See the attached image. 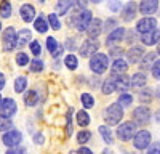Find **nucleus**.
<instances>
[{
  "instance_id": "1",
  "label": "nucleus",
  "mask_w": 160,
  "mask_h": 154,
  "mask_svg": "<svg viewBox=\"0 0 160 154\" xmlns=\"http://www.w3.org/2000/svg\"><path fill=\"white\" fill-rule=\"evenodd\" d=\"M91 19H93L91 13L88 10H80V11H75L69 16V24L72 28H75L78 32H83V31H87Z\"/></svg>"
},
{
  "instance_id": "2",
  "label": "nucleus",
  "mask_w": 160,
  "mask_h": 154,
  "mask_svg": "<svg viewBox=\"0 0 160 154\" xmlns=\"http://www.w3.org/2000/svg\"><path fill=\"white\" fill-rule=\"evenodd\" d=\"M109 68V56L106 53H96L90 58V69L95 74H102Z\"/></svg>"
},
{
  "instance_id": "3",
  "label": "nucleus",
  "mask_w": 160,
  "mask_h": 154,
  "mask_svg": "<svg viewBox=\"0 0 160 154\" xmlns=\"http://www.w3.org/2000/svg\"><path fill=\"white\" fill-rule=\"evenodd\" d=\"M123 117V108L118 106L117 103L111 105L108 109L104 111V121L108 125H118V122Z\"/></svg>"
},
{
  "instance_id": "4",
  "label": "nucleus",
  "mask_w": 160,
  "mask_h": 154,
  "mask_svg": "<svg viewBox=\"0 0 160 154\" xmlns=\"http://www.w3.org/2000/svg\"><path fill=\"white\" fill-rule=\"evenodd\" d=\"M136 124L135 122H123L122 125H118V128H117V136H118V140H122V141H128V140H131L133 136L136 135Z\"/></svg>"
},
{
  "instance_id": "5",
  "label": "nucleus",
  "mask_w": 160,
  "mask_h": 154,
  "mask_svg": "<svg viewBox=\"0 0 160 154\" xmlns=\"http://www.w3.org/2000/svg\"><path fill=\"white\" fill-rule=\"evenodd\" d=\"M133 145H135L136 149H146L151 145V132L148 130H138L136 135L133 136Z\"/></svg>"
},
{
  "instance_id": "6",
  "label": "nucleus",
  "mask_w": 160,
  "mask_h": 154,
  "mask_svg": "<svg viewBox=\"0 0 160 154\" xmlns=\"http://www.w3.org/2000/svg\"><path fill=\"white\" fill-rule=\"evenodd\" d=\"M16 112V101L11 98H5L0 101V117L2 119H8L13 114Z\"/></svg>"
},
{
  "instance_id": "7",
  "label": "nucleus",
  "mask_w": 160,
  "mask_h": 154,
  "mask_svg": "<svg viewBox=\"0 0 160 154\" xmlns=\"http://www.w3.org/2000/svg\"><path fill=\"white\" fill-rule=\"evenodd\" d=\"M5 51H13L16 48V31L13 28H7L3 31V44H2Z\"/></svg>"
},
{
  "instance_id": "8",
  "label": "nucleus",
  "mask_w": 160,
  "mask_h": 154,
  "mask_svg": "<svg viewBox=\"0 0 160 154\" xmlns=\"http://www.w3.org/2000/svg\"><path fill=\"white\" fill-rule=\"evenodd\" d=\"M22 140V135L19 130H16V128H11L10 132H7L3 135V145L8 146V148H16Z\"/></svg>"
},
{
  "instance_id": "9",
  "label": "nucleus",
  "mask_w": 160,
  "mask_h": 154,
  "mask_svg": "<svg viewBox=\"0 0 160 154\" xmlns=\"http://www.w3.org/2000/svg\"><path fill=\"white\" fill-rule=\"evenodd\" d=\"M98 48H99V44H98L96 40H91V38H88V40H85L82 45H80V56L88 58V56L96 55Z\"/></svg>"
},
{
  "instance_id": "10",
  "label": "nucleus",
  "mask_w": 160,
  "mask_h": 154,
  "mask_svg": "<svg viewBox=\"0 0 160 154\" xmlns=\"http://www.w3.org/2000/svg\"><path fill=\"white\" fill-rule=\"evenodd\" d=\"M133 117H135V124L146 125L151 121V111H149L148 106H139V108L135 109V112H133Z\"/></svg>"
},
{
  "instance_id": "11",
  "label": "nucleus",
  "mask_w": 160,
  "mask_h": 154,
  "mask_svg": "<svg viewBox=\"0 0 160 154\" xmlns=\"http://www.w3.org/2000/svg\"><path fill=\"white\" fill-rule=\"evenodd\" d=\"M154 29H157V21H155V18H142V19H139L138 21V24H136V31L142 35V34H148V32H151V31H154Z\"/></svg>"
},
{
  "instance_id": "12",
  "label": "nucleus",
  "mask_w": 160,
  "mask_h": 154,
  "mask_svg": "<svg viewBox=\"0 0 160 154\" xmlns=\"http://www.w3.org/2000/svg\"><path fill=\"white\" fill-rule=\"evenodd\" d=\"M102 32V21L95 18V19H91L90 24H88V28H87V34L88 37L91 38V40H95V38Z\"/></svg>"
},
{
  "instance_id": "13",
  "label": "nucleus",
  "mask_w": 160,
  "mask_h": 154,
  "mask_svg": "<svg viewBox=\"0 0 160 154\" xmlns=\"http://www.w3.org/2000/svg\"><path fill=\"white\" fill-rule=\"evenodd\" d=\"M123 37H125V29H123V28H115L114 31L109 32L108 38H106V44H108L109 47H112V45L117 44V42H122Z\"/></svg>"
},
{
  "instance_id": "14",
  "label": "nucleus",
  "mask_w": 160,
  "mask_h": 154,
  "mask_svg": "<svg viewBox=\"0 0 160 154\" xmlns=\"http://www.w3.org/2000/svg\"><path fill=\"white\" fill-rule=\"evenodd\" d=\"M144 48L142 47H131L128 50V53H127V58H128V63L131 64H135V63H139L144 56Z\"/></svg>"
},
{
  "instance_id": "15",
  "label": "nucleus",
  "mask_w": 160,
  "mask_h": 154,
  "mask_svg": "<svg viewBox=\"0 0 160 154\" xmlns=\"http://www.w3.org/2000/svg\"><path fill=\"white\" fill-rule=\"evenodd\" d=\"M141 42L144 45H148V47L155 45L157 42H160V29H154V31H151L148 34H142L141 35Z\"/></svg>"
},
{
  "instance_id": "16",
  "label": "nucleus",
  "mask_w": 160,
  "mask_h": 154,
  "mask_svg": "<svg viewBox=\"0 0 160 154\" xmlns=\"http://www.w3.org/2000/svg\"><path fill=\"white\" fill-rule=\"evenodd\" d=\"M136 11H138V7H136V3L135 2H128L125 7H123V10H122V18H123V21H133L135 19V16H136Z\"/></svg>"
},
{
  "instance_id": "17",
  "label": "nucleus",
  "mask_w": 160,
  "mask_h": 154,
  "mask_svg": "<svg viewBox=\"0 0 160 154\" xmlns=\"http://www.w3.org/2000/svg\"><path fill=\"white\" fill-rule=\"evenodd\" d=\"M157 8H158L157 0H142L139 3V11L142 15H152V13L157 11Z\"/></svg>"
},
{
  "instance_id": "18",
  "label": "nucleus",
  "mask_w": 160,
  "mask_h": 154,
  "mask_svg": "<svg viewBox=\"0 0 160 154\" xmlns=\"http://www.w3.org/2000/svg\"><path fill=\"white\" fill-rule=\"evenodd\" d=\"M127 69H128V63H127L125 59H122V58H118V59H115V61L112 63L111 72H112L114 77H115V75H123Z\"/></svg>"
},
{
  "instance_id": "19",
  "label": "nucleus",
  "mask_w": 160,
  "mask_h": 154,
  "mask_svg": "<svg viewBox=\"0 0 160 154\" xmlns=\"http://www.w3.org/2000/svg\"><path fill=\"white\" fill-rule=\"evenodd\" d=\"M32 38V32L29 29H21L18 34H16V47L18 48H22L24 45H28V42Z\"/></svg>"
},
{
  "instance_id": "20",
  "label": "nucleus",
  "mask_w": 160,
  "mask_h": 154,
  "mask_svg": "<svg viewBox=\"0 0 160 154\" xmlns=\"http://www.w3.org/2000/svg\"><path fill=\"white\" fill-rule=\"evenodd\" d=\"M19 13H21V16H22V21H26V23H31L35 18V8L32 5H29V3L22 5L21 10H19Z\"/></svg>"
},
{
  "instance_id": "21",
  "label": "nucleus",
  "mask_w": 160,
  "mask_h": 154,
  "mask_svg": "<svg viewBox=\"0 0 160 154\" xmlns=\"http://www.w3.org/2000/svg\"><path fill=\"white\" fill-rule=\"evenodd\" d=\"M157 61V53H154V51H151V53H146L141 59V69L142 71H149L152 69L154 63Z\"/></svg>"
},
{
  "instance_id": "22",
  "label": "nucleus",
  "mask_w": 160,
  "mask_h": 154,
  "mask_svg": "<svg viewBox=\"0 0 160 154\" xmlns=\"http://www.w3.org/2000/svg\"><path fill=\"white\" fill-rule=\"evenodd\" d=\"M130 88V77L128 75H118L115 77V90H118V92H127V90Z\"/></svg>"
},
{
  "instance_id": "23",
  "label": "nucleus",
  "mask_w": 160,
  "mask_h": 154,
  "mask_svg": "<svg viewBox=\"0 0 160 154\" xmlns=\"http://www.w3.org/2000/svg\"><path fill=\"white\" fill-rule=\"evenodd\" d=\"M146 74L144 72H136V74H133L131 75V79H130V87H144L146 85Z\"/></svg>"
},
{
  "instance_id": "24",
  "label": "nucleus",
  "mask_w": 160,
  "mask_h": 154,
  "mask_svg": "<svg viewBox=\"0 0 160 154\" xmlns=\"http://www.w3.org/2000/svg\"><path fill=\"white\" fill-rule=\"evenodd\" d=\"M24 103H26V106H29V108L37 105L38 103V95H37L35 90H29L28 93H24Z\"/></svg>"
},
{
  "instance_id": "25",
  "label": "nucleus",
  "mask_w": 160,
  "mask_h": 154,
  "mask_svg": "<svg viewBox=\"0 0 160 154\" xmlns=\"http://www.w3.org/2000/svg\"><path fill=\"white\" fill-rule=\"evenodd\" d=\"M102 93L104 95H111V93H114V90H115V77L112 75V77H109V79H106L104 82H102Z\"/></svg>"
},
{
  "instance_id": "26",
  "label": "nucleus",
  "mask_w": 160,
  "mask_h": 154,
  "mask_svg": "<svg viewBox=\"0 0 160 154\" xmlns=\"http://www.w3.org/2000/svg\"><path fill=\"white\" fill-rule=\"evenodd\" d=\"M74 5V2H66V0H61V2L56 3V13L58 15H68V11L71 10V7Z\"/></svg>"
},
{
  "instance_id": "27",
  "label": "nucleus",
  "mask_w": 160,
  "mask_h": 154,
  "mask_svg": "<svg viewBox=\"0 0 160 154\" xmlns=\"http://www.w3.org/2000/svg\"><path fill=\"white\" fill-rule=\"evenodd\" d=\"M34 28H35V31H38V32H47V31H48V21H47L43 16H38V18L34 21Z\"/></svg>"
},
{
  "instance_id": "28",
  "label": "nucleus",
  "mask_w": 160,
  "mask_h": 154,
  "mask_svg": "<svg viewBox=\"0 0 160 154\" xmlns=\"http://www.w3.org/2000/svg\"><path fill=\"white\" fill-rule=\"evenodd\" d=\"M98 130H99V133H101V136H102V140L106 141V143H108V145H112L114 138H112V133H111V130H109V127L101 125Z\"/></svg>"
},
{
  "instance_id": "29",
  "label": "nucleus",
  "mask_w": 160,
  "mask_h": 154,
  "mask_svg": "<svg viewBox=\"0 0 160 154\" xmlns=\"http://www.w3.org/2000/svg\"><path fill=\"white\" fill-rule=\"evenodd\" d=\"M75 119H77V124L80 127H87L90 124V116L87 114V111H78L77 116H75Z\"/></svg>"
},
{
  "instance_id": "30",
  "label": "nucleus",
  "mask_w": 160,
  "mask_h": 154,
  "mask_svg": "<svg viewBox=\"0 0 160 154\" xmlns=\"http://www.w3.org/2000/svg\"><path fill=\"white\" fill-rule=\"evenodd\" d=\"M131 103H133V96H131L130 93H122V95L118 96L117 105L122 106V108H125V106H131Z\"/></svg>"
},
{
  "instance_id": "31",
  "label": "nucleus",
  "mask_w": 160,
  "mask_h": 154,
  "mask_svg": "<svg viewBox=\"0 0 160 154\" xmlns=\"http://www.w3.org/2000/svg\"><path fill=\"white\" fill-rule=\"evenodd\" d=\"M26 87H28V80H26V77H18L15 80V92L16 93H22Z\"/></svg>"
},
{
  "instance_id": "32",
  "label": "nucleus",
  "mask_w": 160,
  "mask_h": 154,
  "mask_svg": "<svg viewBox=\"0 0 160 154\" xmlns=\"http://www.w3.org/2000/svg\"><path fill=\"white\" fill-rule=\"evenodd\" d=\"M64 64H66V66H68L71 71H75L77 66H78L77 56H75V55H68V56H66V59H64Z\"/></svg>"
},
{
  "instance_id": "33",
  "label": "nucleus",
  "mask_w": 160,
  "mask_h": 154,
  "mask_svg": "<svg viewBox=\"0 0 160 154\" xmlns=\"http://www.w3.org/2000/svg\"><path fill=\"white\" fill-rule=\"evenodd\" d=\"M80 100H82V105H83L87 109H90V108H93V106H95V98H93L90 93H82Z\"/></svg>"
},
{
  "instance_id": "34",
  "label": "nucleus",
  "mask_w": 160,
  "mask_h": 154,
  "mask_svg": "<svg viewBox=\"0 0 160 154\" xmlns=\"http://www.w3.org/2000/svg\"><path fill=\"white\" fill-rule=\"evenodd\" d=\"M0 15H2L3 18H10V15H11V3L10 2L0 3Z\"/></svg>"
},
{
  "instance_id": "35",
  "label": "nucleus",
  "mask_w": 160,
  "mask_h": 154,
  "mask_svg": "<svg viewBox=\"0 0 160 154\" xmlns=\"http://www.w3.org/2000/svg\"><path fill=\"white\" fill-rule=\"evenodd\" d=\"M47 21H48V24L51 26L55 31H58V29H61V23H59V19H58V16L53 13V15H48V18H47Z\"/></svg>"
},
{
  "instance_id": "36",
  "label": "nucleus",
  "mask_w": 160,
  "mask_h": 154,
  "mask_svg": "<svg viewBox=\"0 0 160 154\" xmlns=\"http://www.w3.org/2000/svg\"><path fill=\"white\" fill-rule=\"evenodd\" d=\"M152 98H154V92H152L151 88H146V90H142V92L139 93V100L142 103H149Z\"/></svg>"
},
{
  "instance_id": "37",
  "label": "nucleus",
  "mask_w": 160,
  "mask_h": 154,
  "mask_svg": "<svg viewBox=\"0 0 160 154\" xmlns=\"http://www.w3.org/2000/svg\"><path fill=\"white\" fill-rule=\"evenodd\" d=\"M47 48L50 50V53L53 55V53H55V51L59 48V45H58V40H56V38L55 37H48L47 38Z\"/></svg>"
},
{
  "instance_id": "38",
  "label": "nucleus",
  "mask_w": 160,
  "mask_h": 154,
  "mask_svg": "<svg viewBox=\"0 0 160 154\" xmlns=\"http://www.w3.org/2000/svg\"><path fill=\"white\" fill-rule=\"evenodd\" d=\"M90 138H91V132H88V130H82V132H78V135H77V141L80 145H85Z\"/></svg>"
},
{
  "instance_id": "39",
  "label": "nucleus",
  "mask_w": 160,
  "mask_h": 154,
  "mask_svg": "<svg viewBox=\"0 0 160 154\" xmlns=\"http://www.w3.org/2000/svg\"><path fill=\"white\" fill-rule=\"evenodd\" d=\"M13 128V122L10 121V119H2L0 117V132H10Z\"/></svg>"
},
{
  "instance_id": "40",
  "label": "nucleus",
  "mask_w": 160,
  "mask_h": 154,
  "mask_svg": "<svg viewBox=\"0 0 160 154\" xmlns=\"http://www.w3.org/2000/svg\"><path fill=\"white\" fill-rule=\"evenodd\" d=\"M29 69L32 71V72H40L43 69V61H40V59H34V61H31V64H29Z\"/></svg>"
},
{
  "instance_id": "41",
  "label": "nucleus",
  "mask_w": 160,
  "mask_h": 154,
  "mask_svg": "<svg viewBox=\"0 0 160 154\" xmlns=\"http://www.w3.org/2000/svg\"><path fill=\"white\" fill-rule=\"evenodd\" d=\"M16 63L19 64V66H26V64L29 63V55H26V53H18L16 55Z\"/></svg>"
},
{
  "instance_id": "42",
  "label": "nucleus",
  "mask_w": 160,
  "mask_h": 154,
  "mask_svg": "<svg viewBox=\"0 0 160 154\" xmlns=\"http://www.w3.org/2000/svg\"><path fill=\"white\" fill-rule=\"evenodd\" d=\"M31 51H32V55H35V56H38L40 53H42V47H40V44L37 42V40H34V42H31Z\"/></svg>"
},
{
  "instance_id": "43",
  "label": "nucleus",
  "mask_w": 160,
  "mask_h": 154,
  "mask_svg": "<svg viewBox=\"0 0 160 154\" xmlns=\"http://www.w3.org/2000/svg\"><path fill=\"white\" fill-rule=\"evenodd\" d=\"M152 75H154V79H157V80H160V59H157L155 63H154V66H152Z\"/></svg>"
},
{
  "instance_id": "44",
  "label": "nucleus",
  "mask_w": 160,
  "mask_h": 154,
  "mask_svg": "<svg viewBox=\"0 0 160 154\" xmlns=\"http://www.w3.org/2000/svg\"><path fill=\"white\" fill-rule=\"evenodd\" d=\"M122 53H123V50L120 48V47H112V48H111V51H109V55H111V56H114L115 59H118L120 56H122Z\"/></svg>"
},
{
  "instance_id": "45",
  "label": "nucleus",
  "mask_w": 160,
  "mask_h": 154,
  "mask_svg": "<svg viewBox=\"0 0 160 154\" xmlns=\"http://www.w3.org/2000/svg\"><path fill=\"white\" fill-rule=\"evenodd\" d=\"M7 154H26V148H22V146L10 148V149L7 151Z\"/></svg>"
},
{
  "instance_id": "46",
  "label": "nucleus",
  "mask_w": 160,
  "mask_h": 154,
  "mask_svg": "<svg viewBox=\"0 0 160 154\" xmlns=\"http://www.w3.org/2000/svg\"><path fill=\"white\" fill-rule=\"evenodd\" d=\"M115 28H118V26H115V21H114V19L106 21V26H102V29H104V31H111V29L114 31Z\"/></svg>"
},
{
  "instance_id": "47",
  "label": "nucleus",
  "mask_w": 160,
  "mask_h": 154,
  "mask_svg": "<svg viewBox=\"0 0 160 154\" xmlns=\"http://www.w3.org/2000/svg\"><path fill=\"white\" fill-rule=\"evenodd\" d=\"M71 114H72V109L68 111V136L72 135V125H71Z\"/></svg>"
},
{
  "instance_id": "48",
  "label": "nucleus",
  "mask_w": 160,
  "mask_h": 154,
  "mask_svg": "<svg viewBox=\"0 0 160 154\" xmlns=\"http://www.w3.org/2000/svg\"><path fill=\"white\" fill-rule=\"evenodd\" d=\"M109 8L112 11H118V10H122V3L120 2H109Z\"/></svg>"
},
{
  "instance_id": "49",
  "label": "nucleus",
  "mask_w": 160,
  "mask_h": 154,
  "mask_svg": "<svg viewBox=\"0 0 160 154\" xmlns=\"http://www.w3.org/2000/svg\"><path fill=\"white\" fill-rule=\"evenodd\" d=\"M148 154H160V143H155V145L149 149Z\"/></svg>"
},
{
  "instance_id": "50",
  "label": "nucleus",
  "mask_w": 160,
  "mask_h": 154,
  "mask_svg": "<svg viewBox=\"0 0 160 154\" xmlns=\"http://www.w3.org/2000/svg\"><path fill=\"white\" fill-rule=\"evenodd\" d=\"M34 141H35V145H42V143H43V135H42V133H35Z\"/></svg>"
},
{
  "instance_id": "51",
  "label": "nucleus",
  "mask_w": 160,
  "mask_h": 154,
  "mask_svg": "<svg viewBox=\"0 0 160 154\" xmlns=\"http://www.w3.org/2000/svg\"><path fill=\"white\" fill-rule=\"evenodd\" d=\"M74 42H75V40H74V38H69V40H66V47H68L69 50H74V48L77 47V45H75Z\"/></svg>"
},
{
  "instance_id": "52",
  "label": "nucleus",
  "mask_w": 160,
  "mask_h": 154,
  "mask_svg": "<svg viewBox=\"0 0 160 154\" xmlns=\"http://www.w3.org/2000/svg\"><path fill=\"white\" fill-rule=\"evenodd\" d=\"M77 154H93L91 152V149H88V148H85V146H82L78 151H77Z\"/></svg>"
},
{
  "instance_id": "53",
  "label": "nucleus",
  "mask_w": 160,
  "mask_h": 154,
  "mask_svg": "<svg viewBox=\"0 0 160 154\" xmlns=\"http://www.w3.org/2000/svg\"><path fill=\"white\" fill-rule=\"evenodd\" d=\"M3 87H5V75L0 74V90H2Z\"/></svg>"
},
{
  "instance_id": "54",
  "label": "nucleus",
  "mask_w": 160,
  "mask_h": 154,
  "mask_svg": "<svg viewBox=\"0 0 160 154\" xmlns=\"http://www.w3.org/2000/svg\"><path fill=\"white\" fill-rule=\"evenodd\" d=\"M61 53H62V47H59V48H58V50L55 51V53H53V56H55V58H58V56H59Z\"/></svg>"
},
{
  "instance_id": "55",
  "label": "nucleus",
  "mask_w": 160,
  "mask_h": 154,
  "mask_svg": "<svg viewBox=\"0 0 160 154\" xmlns=\"http://www.w3.org/2000/svg\"><path fill=\"white\" fill-rule=\"evenodd\" d=\"M135 38H136V35L133 34V32H130V34H128V42H130V44H131V40H135Z\"/></svg>"
},
{
  "instance_id": "56",
  "label": "nucleus",
  "mask_w": 160,
  "mask_h": 154,
  "mask_svg": "<svg viewBox=\"0 0 160 154\" xmlns=\"http://www.w3.org/2000/svg\"><path fill=\"white\" fill-rule=\"evenodd\" d=\"M155 121H157V122L160 124V109H158V111L155 112Z\"/></svg>"
},
{
  "instance_id": "57",
  "label": "nucleus",
  "mask_w": 160,
  "mask_h": 154,
  "mask_svg": "<svg viewBox=\"0 0 160 154\" xmlns=\"http://www.w3.org/2000/svg\"><path fill=\"white\" fill-rule=\"evenodd\" d=\"M155 95H157V98H160V85H158L157 90H155Z\"/></svg>"
},
{
  "instance_id": "58",
  "label": "nucleus",
  "mask_w": 160,
  "mask_h": 154,
  "mask_svg": "<svg viewBox=\"0 0 160 154\" xmlns=\"http://www.w3.org/2000/svg\"><path fill=\"white\" fill-rule=\"evenodd\" d=\"M157 53L160 55V44H158V47H157Z\"/></svg>"
},
{
  "instance_id": "59",
  "label": "nucleus",
  "mask_w": 160,
  "mask_h": 154,
  "mask_svg": "<svg viewBox=\"0 0 160 154\" xmlns=\"http://www.w3.org/2000/svg\"><path fill=\"white\" fill-rule=\"evenodd\" d=\"M101 154H109V151H102Z\"/></svg>"
},
{
  "instance_id": "60",
  "label": "nucleus",
  "mask_w": 160,
  "mask_h": 154,
  "mask_svg": "<svg viewBox=\"0 0 160 154\" xmlns=\"http://www.w3.org/2000/svg\"><path fill=\"white\" fill-rule=\"evenodd\" d=\"M69 154H77V152H75V151H71V152H69Z\"/></svg>"
},
{
  "instance_id": "61",
  "label": "nucleus",
  "mask_w": 160,
  "mask_h": 154,
  "mask_svg": "<svg viewBox=\"0 0 160 154\" xmlns=\"http://www.w3.org/2000/svg\"><path fill=\"white\" fill-rule=\"evenodd\" d=\"M0 29H2V24H0Z\"/></svg>"
},
{
  "instance_id": "62",
  "label": "nucleus",
  "mask_w": 160,
  "mask_h": 154,
  "mask_svg": "<svg viewBox=\"0 0 160 154\" xmlns=\"http://www.w3.org/2000/svg\"><path fill=\"white\" fill-rule=\"evenodd\" d=\"M0 101H2V98H0Z\"/></svg>"
}]
</instances>
